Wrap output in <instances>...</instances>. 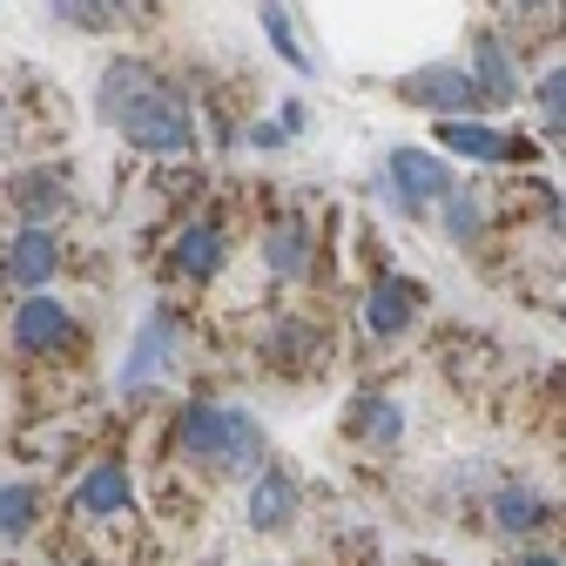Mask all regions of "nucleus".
I'll use <instances>...</instances> for the list:
<instances>
[{
  "instance_id": "nucleus-25",
  "label": "nucleus",
  "mask_w": 566,
  "mask_h": 566,
  "mask_svg": "<svg viewBox=\"0 0 566 566\" xmlns=\"http://www.w3.org/2000/svg\"><path fill=\"white\" fill-rule=\"evenodd\" d=\"M500 8H506V14H520V21H546L559 0H500Z\"/></svg>"
},
{
  "instance_id": "nucleus-22",
  "label": "nucleus",
  "mask_w": 566,
  "mask_h": 566,
  "mask_svg": "<svg viewBox=\"0 0 566 566\" xmlns=\"http://www.w3.org/2000/svg\"><path fill=\"white\" fill-rule=\"evenodd\" d=\"M34 526H41V485L8 479L0 485V546H21Z\"/></svg>"
},
{
  "instance_id": "nucleus-6",
  "label": "nucleus",
  "mask_w": 566,
  "mask_h": 566,
  "mask_svg": "<svg viewBox=\"0 0 566 566\" xmlns=\"http://www.w3.org/2000/svg\"><path fill=\"white\" fill-rule=\"evenodd\" d=\"M398 102L405 108H432V115H479V108H492L485 88H479V75H472V67H459V61L405 67V75H398Z\"/></svg>"
},
{
  "instance_id": "nucleus-11",
  "label": "nucleus",
  "mask_w": 566,
  "mask_h": 566,
  "mask_svg": "<svg viewBox=\"0 0 566 566\" xmlns=\"http://www.w3.org/2000/svg\"><path fill=\"white\" fill-rule=\"evenodd\" d=\"M230 270V230L223 223H182L176 230V243H169V276H182V283H217Z\"/></svg>"
},
{
  "instance_id": "nucleus-2",
  "label": "nucleus",
  "mask_w": 566,
  "mask_h": 566,
  "mask_svg": "<svg viewBox=\"0 0 566 566\" xmlns=\"http://www.w3.org/2000/svg\"><path fill=\"white\" fill-rule=\"evenodd\" d=\"M176 452L217 479H256L270 465V432L263 418L223 398H189L176 411Z\"/></svg>"
},
{
  "instance_id": "nucleus-27",
  "label": "nucleus",
  "mask_w": 566,
  "mask_h": 566,
  "mask_svg": "<svg viewBox=\"0 0 566 566\" xmlns=\"http://www.w3.org/2000/svg\"><path fill=\"white\" fill-rule=\"evenodd\" d=\"M546 217H553V230H566V189H553V202H546Z\"/></svg>"
},
{
  "instance_id": "nucleus-14",
  "label": "nucleus",
  "mask_w": 566,
  "mask_h": 566,
  "mask_svg": "<svg viewBox=\"0 0 566 566\" xmlns=\"http://www.w3.org/2000/svg\"><path fill=\"white\" fill-rule=\"evenodd\" d=\"M472 75H479V88H485V102L492 108H513L520 95H526V82H520V61H513V48L500 41V28H479L472 34Z\"/></svg>"
},
{
  "instance_id": "nucleus-9",
  "label": "nucleus",
  "mask_w": 566,
  "mask_h": 566,
  "mask_svg": "<svg viewBox=\"0 0 566 566\" xmlns=\"http://www.w3.org/2000/svg\"><path fill=\"white\" fill-rule=\"evenodd\" d=\"M54 270H61V237H54V223H21V230L8 237V250H0V276H8L14 291H48Z\"/></svg>"
},
{
  "instance_id": "nucleus-24",
  "label": "nucleus",
  "mask_w": 566,
  "mask_h": 566,
  "mask_svg": "<svg viewBox=\"0 0 566 566\" xmlns=\"http://www.w3.org/2000/svg\"><path fill=\"white\" fill-rule=\"evenodd\" d=\"M243 142H250V149H263V156H276V149H291V128H283V122H250Z\"/></svg>"
},
{
  "instance_id": "nucleus-23",
  "label": "nucleus",
  "mask_w": 566,
  "mask_h": 566,
  "mask_svg": "<svg viewBox=\"0 0 566 566\" xmlns=\"http://www.w3.org/2000/svg\"><path fill=\"white\" fill-rule=\"evenodd\" d=\"M533 108H539V128H546L553 142H566V61L546 67V75L533 82Z\"/></svg>"
},
{
  "instance_id": "nucleus-1",
  "label": "nucleus",
  "mask_w": 566,
  "mask_h": 566,
  "mask_svg": "<svg viewBox=\"0 0 566 566\" xmlns=\"http://www.w3.org/2000/svg\"><path fill=\"white\" fill-rule=\"evenodd\" d=\"M95 122L115 128L135 156H189L196 149V108L189 95L163 75L156 61H142V54H115L102 75H95Z\"/></svg>"
},
{
  "instance_id": "nucleus-10",
  "label": "nucleus",
  "mask_w": 566,
  "mask_h": 566,
  "mask_svg": "<svg viewBox=\"0 0 566 566\" xmlns=\"http://www.w3.org/2000/svg\"><path fill=\"white\" fill-rule=\"evenodd\" d=\"M331 358V337L311 324V317H276L263 331V365L283 371V378H304V371H324Z\"/></svg>"
},
{
  "instance_id": "nucleus-19",
  "label": "nucleus",
  "mask_w": 566,
  "mask_h": 566,
  "mask_svg": "<svg viewBox=\"0 0 566 566\" xmlns=\"http://www.w3.org/2000/svg\"><path fill=\"white\" fill-rule=\"evenodd\" d=\"M256 28H263L270 54L291 67V75H317V54L297 41V21H291V8H283V0H263V8H256Z\"/></svg>"
},
{
  "instance_id": "nucleus-3",
  "label": "nucleus",
  "mask_w": 566,
  "mask_h": 566,
  "mask_svg": "<svg viewBox=\"0 0 566 566\" xmlns=\"http://www.w3.org/2000/svg\"><path fill=\"white\" fill-rule=\"evenodd\" d=\"M452 189H459L452 163L439 149H411V142H398V149L385 156V176H378V196L398 209V217H411V223H424V209H439Z\"/></svg>"
},
{
  "instance_id": "nucleus-8",
  "label": "nucleus",
  "mask_w": 566,
  "mask_h": 566,
  "mask_svg": "<svg viewBox=\"0 0 566 566\" xmlns=\"http://www.w3.org/2000/svg\"><path fill=\"white\" fill-rule=\"evenodd\" d=\"M432 135H439V149H446V156H459V163H485V169L539 156V142L506 135V128H492V122H479V115H439Z\"/></svg>"
},
{
  "instance_id": "nucleus-15",
  "label": "nucleus",
  "mask_w": 566,
  "mask_h": 566,
  "mask_svg": "<svg viewBox=\"0 0 566 566\" xmlns=\"http://www.w3.org/2000/svg\"><path fill=\"white\" fill-rule=\"evenodd\" d=\"M297 513H304V485L283 472V465H263L250 479V526L256 533H291Z\"/></svg>"
},
{
  "instance_id": "nucleus-12",
  "label": "nucleus",
  "mask_w": 566,
  "mask_h": 566,
  "mask_svg": "<svg viewBox=\"0 0 566 566\" xmlns=\"http://www.w3.org/2000/svg\"><path fill=\"white\" fill-rule=\"evenodd\" d=\"M256 256H263V270H270L276 283H304L311 263H317V230H311L304 217H276V223H263Z\"/></svg>"
},
{
  "instance_id": "nucleus-29",
  "label": "nucleus",
  "mask_w": 566,
  "mask_h": 566,
  "mask_svg": "<svg viewBox=\"0 0 566 566\" xmlns=\"http://www.w3.org/2000/svg\"><path fill=\"white\" fill-rule=\"evenodd\" d=\"M520 566H566V559H559V553H526Z\"/></svg>"
},
{
  "instance_id": "nucleus-18",
  "label": "nucleus",
  "mask_w": 566,
  "mask_h": 566,
  "mask_svg": "<svg viewBox=\"0 0 566 566\" xmlns=\"http://www.w3.org/2000/svg\"><path fill=\"white\" fill-rule=\"evenodd\" d=\"M350 439H358L365 452H398L405 446V411H398V398H385V391L350 398Z\"/></svg>"
},
{
  "instance_id": "nucleus-17",
  "label": "nucleus",
  "mask_w": 566,
  "mask_h": 566,
  "mask_svg": "<svg viewBox=\"0 0 566 566\" xmlns=\"http://www.w3.org/2000/svg\"><path fill=\"white\" fill-rule=\"evenodd\" d=\"M8 202H14V217L21 223H54L67 202V169H21V176H8Z\"/></svg>"
},
{
  "instance_id": "nucleus-20",
  "label": "nucleus",
  "mask_w": 566,
  "mask_h": 566,
  "mask_svg": "<svg viewBox=\"0 0 566 566\" xmlns=\"http://www.w3.org/2000/svg\"><path fill=\"white\" fill-rule=\"evenodd\" d=\"M439 223H446V237H452L459 250H479V237L492 230V202H485L479 189H452V196L439 202Z\"/></svg>"
},
{
  "instance_id": "nucleus-7",
  "label": "nucleus",
  "mask_w": 566,
  "mask_h": 566,
  "mask_svg": "<svg viewBox=\"0 0 566 566\" xmlns=\"http://www.w3.org/2000/svg\"><path fill=\"white\" fill-rule=\"evenodd\" d=\"M424 304H432V291H424L418 276H405V270H385V276H371L365 283V304H358V324H365V337L371 344H398L418 317H424Z\"/></svg>"
},
{
  "instance_id": "nucleus-16",
  "label": "nucleus",
  "mask_w": 566,
  "mask_h": 566,
  "mask_svg": "<svg viewBox=\"0 0 566 566\" xmlns=\"http://www.w3.org/2000/svg\"><path fill=\"white\" fill-rule=\"evenodd\" d=\"M485 520H492V533H500V539H533L546 526V492L526 485V479H506V485H492Z\"/></svg>"
},
{
  "instance_id": "nucleus-5",
  "label": "nucleus",
  "mask_w": 566,
  "mask_h": 566,
  "mask_svg": "<svg viewBox=\"0 0 566 566\" xmlns=\"http://www.w3.org/2000/svg\"><path fill=\"white\" fill-rule=\"evenodd\" d=\"M176 350H182V317H176V304H156L149 317L135 324V344H128V358H122L115 385H122L128 398L149 391V385H163V378L176 371Z\"/></svg>"
},
{
  "instance_id": "nucleus-4",
  "label": "nucleus",
  "mask_w": 566,
  "mask_h": 566,
  "mask_svg": "<svg viewBox=\"0 0 566 566\" xmlns=\"http://www.w3.org/2000/svg\"><path fill=\"white\" fill-rule=\"evenodd\" d=\"M75 337H82V324H75V311H67L54 291H21V304H14V317H8V344H14V358H61V350H75Z\"/></svg>"
},
{
  "instance_id": "nucleus-13",
  "label": "nucleus",
  "mask_w": 566,
  "mask_h": 566,
  "mask_svg": "<svg viewBox=\"0 0 566 566\" xmlns=\"http://www.w3.org/2000/svg\"><path fill=\"white\" fill-rule=\"evenodd\" d=\"M75 513L82 520H128L135 513V479L122 459H95L75 485Z\"/></svg>"
},
{
  "instance_id": "nucleus-28",
  "label": "nucleus",
  "mask_w": 566,
  "mask_h": 566,
  "mask_svg": "<svg viewBox=\"0 0 566 566\" xmlns=\"http://www.w3.org/2000/svg\"><path fill=\"white\" fill-rule=\"evenodd\" d=\"M0 149H14V115H8V102H0Z\"/></svg>"
},
{
  "instance_id": "nucleus-26",
  "label": "nucleus",
  "mask_w": 566,
  "mask_h": 566,
  "mask_svg": "<svg viewBox=\"0 0 566 566\" xmlns=\"http://www.w3.org/2000/svg\"><path fill=\"white\" fill-rule=\"evenodd\" d=\"M276 122H283V128H291V135H304V122H311V108H304V102H283V108H276Z\"/></svg>"
},
{
  "instance_id": "nucleus-21",
  "label": "nucleus",
  "mask_w": 566,
  "mask_h": 566,
  "mask_svg": "<svg viewBox=\"0 0 566 566\" xmlns=\"http://www.w3.org/2000/svg\"><path fill=\"white\" fill-rule=\"evenodd\" d=\"M48 14L61 28H75V34H108L135 14V0H48Z\"/></svg>"
}]
</instances>
